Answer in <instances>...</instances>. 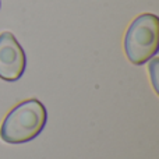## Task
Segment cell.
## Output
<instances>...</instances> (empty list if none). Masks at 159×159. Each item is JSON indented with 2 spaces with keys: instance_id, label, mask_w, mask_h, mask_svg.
Listing matches in <instances>:
<instances>
[{
  "instance_id": "2",
  "label": "cell",
  "mask_w": 159,
  "mask_h": 159,
  "mask_svg": "<svg viewBox=\"0 0 159 159\" xmlns=\"http://www.w3.org/2000/svg\"><path fill=\"white\" fill-rule=\"evenodd\" d=\"M159 46V18L155 14L138 16L124 36V52L133 64L141 66L151 60Z\"/></svg>"
},
{
  "instance_id": "3",
  "label": "cell",
  "mask_w": 159,
  "mask_h": 159,
  "mask_svg": "<svg viewBox=\"0 0 159 159\" xmlns=\"http://www.w3.org/2000/svg\"><path fill=\"white\" fill-rule=\"evenodd\" d=\"M27 67L24 49L11 32L0 34V78L4 81H18Z\"/></svg>"
},
{
  "instance_id": "4",
  "label": "cell",
  "mask_w": 159,
  "mask_h": 159,
  "mask_svg": "<svg viewBox=\"0 0 159 159\" xmlns=\"http://www.w3.org/2000/svg\"><path fill=\"white\" fill-rule=\"evenodd\" d=\"M157 64H158V60L157 59H154L152 60V63H151V74H152V82H154V88H155V91H158V82H157V77H155V67H157Z\"/></svg>"
},
{
  "instance_id": "1",
  "label": "cell",
  "mask_w": 159,
  "mask_h": 159,
  "mask_svg": "<svg viewBox=\"0 0 159 159\" xmlns=\"http://www.w3.org/2000/svg\"><path fill=\"white\" fill-rule=\"evenodd\" d=\"M48 120L45 106L38 99H28L8 112L0 127V137L8 144H24L41 134Z\"/></svg>"
}]
</instances>
